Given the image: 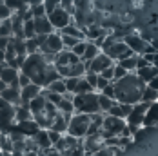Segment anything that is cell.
<instances>
[{
  "label": "cell",
  "instance_id": "6da1fadb",
  "mask_svg": "<svg viewBox=\"0 0 158 156\" xmlns=\"http://www.w3.org/2000/svg\"><path fill=\"white\" fill-rule=\"evenodd\" d=\"M113 87H114V100L118 104L135 105V104L140 102V96H142L145 84L135 73H127L124 78L113 82Z\"/></svg>",
  "mask_w": 158,
  "mask_h": 156
},
{
  "label": "cell",
  "instance_id": "7a4b0ae2",
  "mask_svg": "<svg viewBox=\"0 0 158 156\" xmlns=\"http://www.w3.org/2000/svg\"><path fill=\"white\" fill-rule=\"evenodd\" d=\"M46 67H48V64L44 62V56L40 53H35V55H27L26 56L24 64L20 65V73H24L26 76L31 78V84L38 85V80H40Z\"/></svg>",
  "mask_w": 158,
  "mask_h": 156
},
{
  "label": "cell",
  "instance_id": "3957f363",
  "mask_svg": "<svg viewBox=\"0 0 158 156\" xmlns=\"http://www.w3.org/2000/svg\"><path fill=\"white\" fill-rule=\"evenodd\" d=\"M73 107L75 113L82 114H95L100 113L98 109V93H85V94H75L73 96Z\"/></svg>",
  "mask_w": 158,
  "mask_h": 156
},
{
  "label": "cell",
  "instance_id": "277c9868",
  "mask_svg": "<svg viewBox=\"0 0 158 156\" xmlns=\"http://www.w3.org/2000/svg\"><path fill=\"white\" fill-rule=\"evenodd\" d=\"M87 127H89V114H82V113H73V116L67 122V131L65 134L73 136V138H84L87 134Z\"/></svg>",
  "mask_w": 158,
  "mask_h": 156
},
{
  "label": "cell",
  "instance_id": "5b68a950",
  "mask_svg": "<svg viewBox=\"0 0 158 156\" xmlns=\"http://www.w3.org/2000/svg\"><path fill=\"white\" fill-rule=\"evenodd\" d=\"M124 129H126V120L106 114L104 122H102V129H100V136L104 140L106 138H116V136H122Z\"/></svg>",
  "mask_w": 158,
  "mask_h": 156
},
{
  "label": "cell",
  "instance_id": "8992f818",
  "mask_svg": "<svg viewBox=\"0 0 158 156\" xmlns=\"http://www.w3.org/2000/svg\"><path fill=\"white\" fill-rule=\"evenodd\" d=\"M100 53H104L106 56H109L114 64L120 62V60H124V58H127V56H133V55H135V53H133V51H131L124 42H122V40H114L111 46L104 47Z\"/></svg>",
  "mask_w": 158,
  "mask_h": 156
},
{
  "label": "cell",
  "instance_id": "52a82bcc",
  "mask_svg": "<svg viewBox=\"0 0 158 156\" xmlns=\"http://www.w3.org/2000/svg\"><path fill=\"white\" fill-rule=\"evenodd\" d=\"M46 16H48L49 24L53 26V29H55V31H60L62 27L69 26V24H73V16L69 15L65 9H62L60 6H58L56 9H53L51 13H48Z\"/></svg>",
  "mask_w": 158,
  "mask_h": 156
},
{
  "label": "cell",
  "instance_id": "ba28073f",
  "mask_svg": "<svg viewBox=\"0 0 158 156\" xmlns=\"http://www.w3.org/2000/svg\"><path fill=\"white\" fill-rule=\"evenodd\" d=\"M84 64V67H85V73H95V75H100L104 69H107L113 65V60H111L109 56H106L104 53H100L98 56H95L91 62H82Z\"/></svg>",
  "mask_w": 158,
  "mask_h": 156
},
{
  "label": "cell",
  "instance_id": "9c48e42d",
  "mask_svg": "<svg viewBox=\"0 0 158 156\" xmlns=\"http://www.w3.org/2000/svg\"><path fill=\"white\" fill-rule=\"evenodd\" d=\"M122 42H124L135 55H143L145 49H147V44H149V42L142 40V38L138 36V33H135V31L124 35V36H122Z\"/></svg>",
  "mask_w": 158,
  "mask_h": 156
},
{
  "label": "cell",
  "instance_id": "30bf717a",
  "mask_svg": "<svg viewBox=\"0 0 158 156\" xmlns=\"http://www.w3.org/2000/svg\"><path fill=\"white\" fill-rule=\"evenodd\" d=\"M64 49V46H62V40H60V33L58 31H53L51 35H48L46 36V42H44V46L38 49V53H60Z\"/></svg>",
  "mask_w": 158,
  "mask_h": 156
},
{
  "label": "cell",
  "instance_id": "8fae6325",
  "mask_svg": "<svg viewBox=\"0 0 158 156\" xmlns=\"http://www.w3.org/2000/svg\"><path fill=\"white\" fill-rule=\"evenodd\" d=\"M84 38L87 40V42H95L96 38H102V36H106L107 35V29L106 27H102V26H98V24H89V26H85L84 29Z\"/></svg>",
  "mask_w": 158,
  "mask_h": 156
},
{
  "label": "cell",
  "instance_id": "7c38bea8",
  "mask_svg": "<svg viewBox=\"0 0 158 156\" xmlns=\"http://www.w3.org/2000/svg\"><path fill=\"white\" fill-rule=\"evenodd\" d=\"M40 91H42V87H38L36 84H29V85L22 87V89H20V104H18V105H26V107H27V104L31 102L35 96H38Z\"/></svg>",
  "mask_w": 158,
  "mask_h": 156
},
{
  "label": "cell",
  "instance_id": "4fadbf2b",
  "mask_svg": "<svg viewBox=\"0 0 158 156\" xmlns=\"http://www.w3.org/2000/svg\"><path fill=\"white\" fill-rule=\"evenodd\" d=\"M0 98L4 102H7L9 105H18L20 104V87H11V85H6L2 91H0Z\"/></svg>",
  "mask_w": 158,
  "mask_h": 156
},
{
  "label": "cell",
  "instance_id": "5bb4252c",
  "mask_svg": "<svg viewBox=\"0 0 158 156\" xmlns=\"http://www.w3.org/2000/svg\"><path fill=\"white\" fill-rule=\"evenodd\" d=\"M156 120H158V104L156 102H153V104L147 107L145 114H143L142 127H149V129H153V127H156Z\"/></svg>",
  "mask_w": 158,
  "mask_h": 156
},
{
  "label": "cell",
  "instance_id": "9a60e30c",
  "mask_svg": "<svg viewBox=\"0 0 158 156\" xmlns=\"http://www.w3.org/2000/svg\"><path fill=\"white\" fill-rule=\"evenodd\" d=\"M33 26H35V35H44L48 36L55 31L53 26L49 24L48 16H40V18H33Z\"/></svg>",
  "mask_w": 158,
  "mask_h": 156
},
{
  "label": "cell",
  "instance_id": "2e32d148",
  "mask_svg": "<svg viewBox=\"0 0 158 156\" xmlns=\"http://www.w3.org/2000/svg\"><path fill=\"white\" fill-rule=\"evenodd\" d=\"M16 78H18V71H16V69H11V67H7V65H6V67L0 71V82H4L6 85L18 87Z\"/></svg>",
  "mask_w": 158,
  "mask_h": 156
},
{
  "label": "cell",
  "instance_id": "e0dca14e",
  "mask_svg": "<svg viewBox=\"0 0 158 156\" xmlns=\"http://www.w3.org/2000/svg\"><path fill=\"white\" fill-rule=\"evenodd\" d=\"M80 58L75 56L69 49H62L60 53H56V62L55 65H73V64H78Z\"/></svg>",
  "mask_w": 158,
  "mask_h": 156
},
{
  "label": "cell",
  "instance_id": "ac0fdd59",
  "mask_svg": "<svg viewBox=\"0 0 158 156\" xmlns=\"http://www.w3.org/2000/svg\"><path fill=\"white\" fill-rule=\"evenodd\" d=\"M16 129L22 133V136H24V138H33V136L38 133V129H40V127L35 124V122H33V118H31V120H27V122H20V124H16Z\"/></svg>",
  "mask_w": 158,
  "mask_h": 156
},
{
  "label": "cell",
  "instance_id": "d6986e66",
  "mask_svg": "<svg viewBox=\"0 0 158 156\" xmlns=\"http://www.w3.org/2000/svg\"><path fill=\"white\" fill-rule=\"evenodd\" d=\"M33 142L38 147V151H46V149H51L53 147L49 138H48V129H38V133L33 136Z\"/></svg>",
  "mask_w": 158,
  "mask_h": 156
},
{
  "label": "cell",
  "instance_id": "ffe728a7",
  "mask_svg": "<svg viewBox=\"0 0 158 156\" xmlns=\"http://www.w3.org/2000/svg\"><path fill=\"white\" fill-rule=\"evenodd\" d=\"M135 75L140 78L143 84H147V82H151L153 78L158 76L156 65H145V67H142V69H136V71H135Z\"/></svg>",
  "mask_w": 158,
  "mask_h": 156
},
{
  "label": "cell",
  "instance_id": "44dd1931",
  "mask_svg": "<svg viewBox=\"0 0 158 156\" xmlns=\"http://www.w3.org/2000/svg\"><path fill=\"white\" fill-rule=\"evenodd\" d=\"M46 104H48V100H46L42 94H38V96H35L31 102L27 104V109L31 111V114H38V113H42V111H44Z\"/></svg>",
  "mask_w": 158,
  "mask_h": 156
},
{
  "label": "cell",
  "instance_id": "7402d4cb",
  "mask_svg": "<svg viewBox=\"0 0 158 156\" xmlns=\"http://www.w3.org/2000/svg\"><path fill=\"white\" fill-rule=\"evenodd\" d=\"M49 129H51V131H56V133H60V134H65V131H67V120L64 118V114L58 113V114L53 118Z\"/></svg>",
  "mask_w": 158,
  "mask_h": 156
},
{
  "label": "cell",
  "instance_id": "603a6c76",
  "mask_svg": "<svg viewBox=\"0 0 158 156\" xmlns=\"http://www.w3.org/2000/svg\"><path fill=\"white\" fill-rule=\"evenodd\" d=\"M87 42V40H85ZM100 55V49L95 46V44H91V42H87L85 44V49H84V55L80 56V62H91L95 56Z\"/></svg>",
  "mask_w": 158,
  "mask_h": 156
},
{
  "label": "cell",
  "instance_id": "cb8c5ba5",
  "mask_svg": "<svg viewBox=\"0 0 158 156\" xmlns=\"http://www.w3.org/2000/svg\"><path fill=\"white\" fill-rule=\"evenodd\" d=\"M31 118H33L31 111L27 109L26 105H16V107H15V124L27 122V120H31Z\"/></svg>",
  "mask_w": 158,
  "mask_h": 156
},
{
  "label": "cell",
  "instance_id": "d4e9b609",
  "mask_svg": "<svg viewBox=\"0 0 158 156\" xmlns=\"http://www.w3.org/2000/svg\"><path fill=\"white\" fill-rule=\"evenodd\" d=\"M60 35H65V36H73V38H78V40H85L84 38V33L80 31L78 27L75 26V24H69V26H65V27H62L60 29Z\"/></svg>",
  "mask_w": 158,
  "mask_h": 156
},
{
  "label": "cell",
  "instance_id": "484cf974",
  "mask_svg": "<svg viewBox=\"0 0 158 156\" xmlns=\"http://www.w3.org/2000/svg\"><path fill=\"white\" fill-rule=\"evenodd\" d=\"M136 56H138V55L127 56V58H124V60H120V62H116V64L122 65L127 73H135V71H136Z\"/></svg>",
  "mask_w": 158,
  "mask_h": 156
},
{
  "label": "cell",
  "instance_id": "4316f807",
  "mask_svg": "<svg viewBox=\"0 0 158 156\" xmlns=\"http://www.w3.org/2000/svg\"><path fill=\"white\" fill-rule=\"evenodd\" d=\"M158 98V91H155V89H151V87H143L142 91V96H140V102H145V104H153V102H156Z\"/></svg>",
  "mask_w": 158,
  "mask_h": 156
},
{
  "label": "cell",
  "instance_id": "83f0119b",
  "mask_svg": "<svg viewBox=\"0 0 158 156\" xmlns=\"http://www.w3.org/2000/svg\"><path fill=\"white\" fill-rule=\"evenodd\" d=\"M116 100H113V98H107V96H104V94L98 93V109H100V113H107V111L111 109V105L114 104Z\"/></svg>",
  "mask_w": 158,
  "mask_h": 156
},
{
  "label": "cell",
  "instance_id": "f1b7e54d",
  "mask_svg": "<svg viewBox=\"0 0 158 156\" xmlns=\"http://www.w3.org/2000/svg\"><path fill=\"white\" fill-rule=\"evenodd\" d=\"M46 91H49V93H56V94H64V93H65L64 80H62V78H58V80H53L48 87H46Z\"/></svg>",
  "mask_w": 158,
  "mask_h": 156
},
{
  "label": "cell",
  "instance_id": "f546056e",
  "mask_svg": "<svg viewBox=\"0 0 158 156\" xmlns=\"http://www.w3.org/2000/svg\"><path fill=\"white\" fill-rule=\"evenodd\" d=\"M56 109L60 114H73L75 113V107H73V100H65L62 96V102L56 105Z\"/></svg>",
  "mask_w": 158,
  "mask_h": 156
},
{
  "label": "cell",
  "instance_id": "4dcf8cb0",
  "mask_svg": "<svg viewBox=\"0 0 158 156\" xmlns=\"http://www.w3.org/2000/svg\"><path fill=\"white\" fill-rule=\"evenodd\" d=\"M85 93H93V87L84 80V76L78 78V84L75 87V94H85Z\"/></svg>",
  "mask_w": 158,
  "mask_h": 156
},
{
  "label": "cell",
  "instance_id": "1f68e13d",
  "mask_svg": "<svg viewBox=\"0 0 158 156\" xmlns=\"http://www.w3.org/2000/svg\"><path fill=\"white\" fill-rule=\"evenodd\" d=\"M4 2V6L11 11V13H16V11H20L24 6H27V4H24L22 0H2Z\"/></svg>",
  "mask_w": 158,
  "mask_h": 156
},
{
  "label": "cell",
  "instance_id": "d6a6232c",
  "mask_svg": "<svg viewBox=\"0 0 158 156\" xmlns=\"http://www.w3.org/2000/svg\"><path fill=\"white\" fill-rule=\"evenodd\" d=\"M22 31H24V40H26V38H33V36H35L33 18H31V20H24V22H22Z\"/></svg>",
  "mask_w": 158,
  "mask_h": 156
},
{
  "label": "cell",
  "instance_id": "836d02e7",
  "mask_svg": "<svg viewBox=\"0 0 158 156\" xmlns=\"http://www.w3.org/2000/svg\"><path fill=\"white\" fill-rule=\"evenodd\" d=\"M24 46H26V55H35V53H38V46H36L35 36H33V38H26V40H24Z\"/></svg>",
  "mask_w": 158,
  "mask_h": 156
},
{
  "label": "cell",
  "instance_id": "e575fe53",
  "mask_svg": "<svg viewBox=\"0 0 158 156\" xmlns=\"http://www.w3.org/2000/svg\"><path fill=\"white\" fill-rule=\"evenodd\" d=\"M0 36H11V20L9 18H4L0 20Z\"/></svg>",
  "mask_w": 158,
  "mask_h": 156
},
{
  "label": "cell",
  "instance_id": "d590c367",
  "mask_svg": "<svg viewBox=\"0 0 158 156\" xmlns=\"http://www.w3.org/2000/svg\"><path fill=\"white\" fill-rule=\"evenodd\" d=\"M62 80H64V85H65V93L75 94V87H77V84H78V78L69 76V78H62Z\"/></svg>",
  "mask_w": 158,
  "mask_h": 156
},
{
  "label": "cell",
  "instance_id": "8d00e7d4",
  "mask_svg": "<svg viewBox=\"0 0 158 156\" xmlns=\"http://www.w3.org/2000/svg\"><path fill=\"white\" fill-rule=\"evenodd\" d=\"M29 11H31V16H33V18H40V16H46V9H44V4L29 6Z\"/></svg>",
  "mask_w": 158,
  "mask_h": 156
},
{
  "label": "cell",
  "instance_id": "74e56055",
  "mask_svg": "<svg viewBox=\"0 0 158 156\" xmlns=\"http://www.w3.org/2000/svg\"><path fill=\"white\" fill-rule=\"evenodd\" d=\"M126 75H127V71L122 67V65H118V64H113V82H116V80L124 78Z\"/></svg>",
  "mask_w": 158,
  "mask_h": 156
},
{
  "label": "cell",
  "instance_id": "f35d334b",
  "mask_svg": "<svg viewBox=\"0 0 158 156\" xmlns=\"http://www.w3.org/2000/svg\"><path fill=\"white\" fill-rule=\"evenodd\" d=\"M42 4H44L46 15H48V13H51L53 9H56V7L60 6V0H42Z\"/></svg>",
  "mask_w": 158,
  "mask_h": 156
},
{
  "label": "cell",
  "instance_id": "ab89813d",
  "mask_svg": "<svg viewBox=\"0 0 158 156\" xmlns=\"http://www.w3.org/2000/svg\"><path fill=\"white\" fill-rule=\"evenodd\" d=\"M85 44H87V42H85V40H80L78 44H77V46L73 47V49H71V53H73V55H75V56H82V55H84V49H85Z\"/></svg>",
  "mask_w": 158,
  "mask_h": 156
},
{
  "label": "cell",
  "instance_id": "60d3db41",
  "mask_svg": "<svg viewBox=\"0 0 158 156\" xmlns=\"http://www.w3.org/2000/svg\"><path fill=\"white\" fill-rule=\"evenodd\" d=\"M16 82H18V87L22 89V87H26V85H29V84H31V78L26 76L24 73H20V71H18V78H16Z\"/></svg>",
  "mask_w": 158,
  "mask_h": 156
},
{
  "label": "cell",
  "instance_id": "b9f144b4",
  "mask_svg": "<svg viewBox=\"0 0 158 156\" xmlns=\"http://www.w3.org/2000/svg\"><path fill=\"white\" fill-rule=\"evenodd\" d=\"M100 94H104V96H107V98H113V100H114V87H113V82H109V84L100 91Z\"/></svg>",
  "mask_w": 158,
  "mask_h": 156
},
{
  "label": "cell",
  "instance_id": "7bdbcfd3",
  "mask_svg": "<svg viewBox=\"0 0 158 156\" xmlns=\"http://www.w3.org/2000/svg\"><path fill=\"white\" fill-rule=\"evenodd\" d=\"M48 138H49V142H51V145H55L56 142L62 138V134H60V133H56V131H51V129H48Z\"/></svg>",
  "mask_w": 158,
  "mask_h": 156
},
{
  "label": "cell",
  "instance_id": "ee69618b",
  "mask_svg": "<svg viewBox=\"0 0 158 156\" xmlns=\"http://www.w3.org/2000/svg\"><path fill=\"white\" fill-rule=\"evenodd\" d=\"M107 84H109V82H107L106 78H102L100 75H98V78H96V85H95V91H96V93H100V91H102Z\"/></svg>",
  "mask_w": 158,
  "mask_h": 156
},
{
  "label": "cell",
  "instance_id": "f6af8a7d",
  "mask_svg": "<svg viewBox=\"0 0 158 156\" xmlns=\"http://www.w3.org/2000/svg\"><path fill=\"white\" fill-rule=\"evenodd\" d=\"M11 16V11L4 6V2L0 0V20H4V18H9Z\"/></svg>",
  "mask_w": 158,
  "mask_h": 156
},
{
  "label": "cell",
  "instance_id": "bcb514c9",
  "mask_svg": "<svg viewBox=\"0 0 158 156\" xmlns=\"http://www.w3.org/2000/svg\"><path fill=\"white\" fill-rule=\"evenodd\" d=\"M100 76L106 78L107 82H113V65H111V67H107V69H104V71L100 73Z\"/></svg>",
  "mask_w": 158,
  "mask_h": 156
},
{
  "label": "cell",
  "instance_id": "7dc6e473",
  "mask_svg": "<svg viewBox=\"0 0 158 156\" xmlns=\"http://www.w3.org/2000/svg\"><path fill=\"white\" fill-rule=\"evenodd\" d=\"M120 109H122L124 120H126L127 116H129V113H131V109H133V105H129V104H120Z\"/></svg>",
  "mask_w": 158,
  "mask_h": 156
},
{
  "label": "cell",
  "instance_id": "c3c4849f",
  "mask_svg": "<svg viewBox=\"0 0 158 156\" xmlns=\"http://www.w3.org/2000/svg\"><path fill=\"white\" fill-rule=\"evenodd\" d=\"M7 44H9V38L7 36H0V51H6Z\"/></svg>",
  "mask_w": 158,
  "mask_h": 156
},
{
  "label": "cell",
  "instance_id": "681fc988",
  "mask_svg": "<svg viewBox=\"0 0 158 156\" xmlns=\"http://www.w3.org/2000/svg\"><path fill=\"white\" fill-rule=\"evenodd\" d=\"M145 85H147V87H151V89H155V91H158V76H156V78H153L151 82H147Z\"/></svg>",
  "mask_w": 158,
  "mask_h": 156
},
{
  "label": "cell",
  "instance_id": "f907efd6",
  "mask_svg": "<svg viewBox=\"0 0 158 156\" xmlns=\"http://www.w3.org/2000/svg\"><path fill=\"white\" fill-rule=\"evenodd\" d=\"M0 64H6V55H4V51H0Z\"/></svg>",
  "mask_w": 158,
  "mask_h": 156
}]
</instances>
